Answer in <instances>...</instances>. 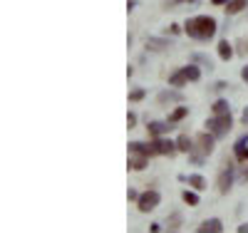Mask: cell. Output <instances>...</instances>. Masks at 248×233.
<instances>
[{
	"label": "cell",
	"instance_id": "1",
	"mask_svg": "<svg viewBox=\"0 0 248 233\" xmlns=\"http://www.w3.org/2000/svg\"><path fill=\"white\" fill-rule=\"evenodd\" d=\"M186 35L194 37V40H211L216 35V20L209 17V15H199V17H191V20H186V25H184Z\"/></svg>",
	"mask_w": 248,
	"mask_h": 233
},
{
	"label": "cell",
	"instance_id": "2",
	"mask_svg": "<svg viewBox=\"0 0 248 233\" xmlns=\"http://www.w3.org/2000/svg\"><path fill=\"white\" fill-rule=\"evenodd\" d=\"M206 126H209V132L214 137H226L231 132L233 122H231V114H214L209 122H206Z\"/></svg>",
	"mask_w": 248,
	"mask_h": 233
},
{
	"label": "cell",
	"instance_id": "3",
	"mask_svg": "<svg viewBox=\"0 0 248 233\" xmlns=\"http://www.w3.org/2000/svg\"><path fill=\"white\" fill-rule=\"evenodd\" d=\"M199 77H201V70L196 65H189V67H181L179 72H174L169 77V84L171 87H181V84H186V82H196Z\"/></svg>",
	"mask_w": 248,
	"mask_h": 233
},
{
	"label": "cell",
	"instance_id": "4",
	"mask_svg": "<svg viewBox=\"0 0 248 233\" xmlns=\"http://www.w3.org/2000/svg\"><path fill=\"white\" fill-rule=\"evenodd\" d=\"M159 201H161L159 191H154V188H149V191L139 194V201H137V206H139V211H141V214H149V211H154V208L159 206Z\"/></svg>",
	"mask_w": 248,
	"mask_h": 233
},
{
	"label": "cell",
	"instance_id": "5",
	"mask_svg": "<svg viewBox=\"0 0 248 233\" xmlns=\"http://www.w3.org/2000/svg\"><path fill=\"white\" fill-rule=\"evenodd\" d=\"M152 146H154V154H164V156H174L179 152L176 141L161 139V137H152Z\"/></svg>",
	"mask_w": 248,
	"mask_h": 233
},
{
	"label": "cell",
	"instance_id": "6",
	"mask_svg": "<svg viewBox=\"0 0 248 233\" xmlns=\"http://www.w3.org/2000/svg\"><path fill=\"white\" fill-rule=\"evenodd\" d=\"M233 184V166H226L218 174V194H229Z\"/></svg>",
	"mask_w": 248,
	"mask_h": 233
},
{
	"label": "cell",
	"instance_id": "7",
	"mask_svg": "<svg viewBox=\"0 0 248 233\" xmlns=\"http://www.w3.org/2000/svg\"><path fill=\"white\" fill-rule=\"evenodd\" d=\"M169 129H171V124H169V122H149V124H147L149 137H164Z\"/></svg>",
	"mask_w": 248,
	"mask_h": 233
},
{
	"label": "cell",
	"instance_id": "8",
	"mask_svg": "<svg viewBox=\"0 0 248 233\" xmlns=\"http://www.w3.org/2000/svg\"><path fill=\"white\" fill-rule=\"evenodd\" d=\"M196 141H199V149H201L203 156H209V154L214 152V134H206V132H203V134H199Z\"/></svg>",
	"mask_w": 248,
	"mask_h": 233
},
{
	"label": "cell",
	"instance_id": "9",
	"mask_svg": "<svg viewBox=\"0 0 248 233\" xmlns=\"http://www.w3.org/2000/svg\"><path fill=\"white\" fill-rule=\"evenodd\" d=\"M221 231H223V223L218 218H206L199 226V233H221Z\"/></svg>",
	"mask_w": 248,
	"mask_h": 233
},
{
	"label": "cell",
	"instance_id": "10",
	"mask_svg": "<svg viewBox=\"0 0 248 233\" xmlns=\"http://www.w3.org/2000/svg\"><path fill=\"white\" fill-rule=\"evenodd\" d=\"M236 159L238 161H248V134L236 141Z\"/></svg>",
	"mask_w": 248,
	"mask_h": 233
},
{
	"label": "cell",
	"instance_id": "11",
	"mask_svg": "<svg viewBox=\"0 0 248 233\" xmlns=\"http://www.w3.org/2000/svg\"><path fill=\"white\" fill-rule=\"evenodd\" d=\"M246 5H248V0H229L223 10H226V15H236V13H241Z\"/></svg>",
	"mask_w": 248,
	"mask_h": 233
},
{
	"label": "cell",
	"instance_id": "12",
	"mask_svg": "<svg viewBox=\"0 0 248 233\" xmlns=\"http://www.w3.org/2000/svg\"><path fill=\"white\" fill-rule=\"evenodd\" d=\"M149 156H144V154H132L129 156V169H134V171H141L144 166H147Z\"/></svg>",
	"mask_w": 248,
	"mask_h": 233
},
{
	"label": "cell",
	"instance_id": "13",
	"mask_svg": "<svg viewBox=\"0 0 248 233\" xmlns=\"http://www.w3.org/2000/svg\"><path fill=\"white\" fill-rule=\"evenodd\" d=\"M218 55H221V60H231L233 57V47H231L229 40H221L218 42Z\"/></svg>",
	"mask_w": 248,
	"mask_h": 233
},
{
	"label": "cell",
	"instance_id": "14",
	"mask_svg": "<svg viewBox=\"0 0 248 233\" xmlns=\"http://www.w3.org/2000/svg\"><path fill=\"white\" fill-rule=\"evenodd\" d=\"M186 114H189V107H176V109L169 114V124H176V122H181Z\"/></svg>",
	"mask_w": 248,
	"mask_h": 233
},
{
	"label": "cell",
	"instance_id": "15",
	"mask_svg": "<svg viewBox=\"0 0 248 233\" xmlns=\"http://www.w3.org/2000/svg\"><path fill=\"white\" fill-rule=\"evenodd\" d=\"M159 102L161 104H167V102H181V92H171V90L169 92H161L159 94Z\"/></svg>",
	"mask_w": 248,
	"mask_h": 233
},
{
	"label": "cell",
	"instance_id": "16",
	"mask_svg": "<svg viewBox=\"0 0 248 233\" xmlns=\"http://www.w3.org/2000/svg\"><path fill=\"white\" fill-rule=\"evenodd\" d=\"M176 146H179V152H186V154H189V152L194 149V146H191V139L186 137V134H181V137L176 139Z\"/></svg>",
	"mask_w": 248,
	"mask_h": 233
},
{
	"label": "cell",
	"instance_id": "17",
	"mask_svg": "<svg viewBox=\"0 0 248 233\" xmlns=\"http://www.w3.org/2000/svg\"><path fill=\"white\" fill-rule=\"evenodd\" d=\"M214 114H231L229 102H226V99H218V102L214 104Z\"/></svg>",
	"mask_w": 248,
	"mask_h": 233
},
{
	"label": "cell",
	"instance_id": "18",
	"mask_svg": "<svg viewBox=\"0 0 248 233\" xmlns=\"http://www.w3.org/2000/svg\"><path fill=\"white\" fill-rule=\"evenodd\" d=\"M189 186H194L196 191H203V188H206V181H203V176L194 174V176H189Z\"/></svg>",
	"mask_w": 248,
	"mask_h": 233
},
{
	"label": "cell",
	"instance_id": "19",
	"mask_svg": "<svg viewBox=\"0 0 248 233\" xmlns=\"http://www.w3.org/2000/svg\"><path fill=\"white\" fill-rule=\"evenodd\" d=\"M181 199H184V203H189V206H199V196L194 191H184Z\"/></svg>",
	"mask_w": 248,
	"mask_h": 233
},
{
	"label": "cell",
	"instance_id": "20",
	"mask_svg": "<svg viewBox=\"0 0 248 233\" xmlns=\"http://www.w3.org/2000/svg\"><path fill=\"white\" fill-rule=\"evenodd\" d=\"M147 47H149V50H164V47H169V42H167V40H149Z\"/></svg>",
	"mask_w": 248,
	"mask_h": 233
},
{
	"label": "cell",
	"instance_id": "21",
	"mask_svg": "<svg viewBox=\"0 0 248 233\" xmlns=\"http://www.w3.org/2000/svg\"><path fill=\"white\" fill-rule=\"evenodd\" d=\"M144 90H134V92H129V102H139V99H144Z\"/></svg>",
	"mask_w": 248,
	"mask_h": 233
},
{
	"label": "cell",
	"instance_id": "22",
	"mask_svg": "<svg viewBox=\"0 0 248 233\" xmlns=\"http://www.w3.org/2000/svg\"><path fill=\"white\" fill-rule=\"evenodd\" d=\"M127 124H129V129H132V126L137 124V114H132V112H129V114H127Z\"/></svg>",
	"mask_w": 248,
	"mask_h": 233
},
{
	"label": "cell",
	"instance_id": "23",
	"mask_svg": "<svg viewBox=\"0 0 248 233\" xmlns=\"http://www.w3.org/2000/svg\"><path fill=\"white\" fill-rule=\"evenodd\" d=\"M238 52H241V55H246V52H248V47H246V40H238Z\"/></svg>",
	"mask_w": 248,
	"mask_h": 233
},
{
	"label": "cell",
	"instance_id": "24",
	"mask_svg": "<svg viewBox=\"0 0 248 233\" xmlns=\"http://www.w3.org/2000/svg\"><path fill=\"white\" fill-rule=\"evenodd\" d=\"M127 199H129V201H139V194L134 191V188H129V194H127Z\"/></svg>",
	"mask_w": 248,
	"mask_h": 233
},
{
	"label": "cell",
	"instance_id": "25",
	"mask_svg": "<svg viewBox=\"0 0 248 233\" xmlns=\"http://www.w3.org/2000/svg\"><path fill=\"white\" fill-rule=\"evenodd\" d=\"M194 60H196V62H203V65H209V67H211V62H209V60H206V57H203V55H196V57H194Z\"/></svg>",
	"mask_w": 248,
	"mask_h": 233
},
{
	"label": "cell",
	"instance_id": "26",
	"mask_svg": "<svg viewBox=\"0 0 248 233\" xmlns=\"http://www.w3.org/2000/svg\"><path fill=\"white\" fill-rule=\"evenodd\" d=\"M179 223H181V218H179V216H174V218H171V226H169V228H179Z\"/></svg>",
	"mask_w": 248,
	"mask_h": 233
},
{
	"label": "cell",
	"instance_id": "27",
	"mask_svg": "<svg viewBox=\"0 0 248 233\" xmlns=\"http://www.w3.org/2000/svg\"><path fill=\"white\" fill-rule=\"evenodd\" d=\"M241 77H243V82H246V84H248V65H246V67H243V70H241Z\"/></svg>",
	"mask_w": 248,
	"mask_h": 233
},
{
	"label": "cell",
	"instance_id": "28",
	"mask_svg": "<svg viewBox=\"0 0 248 233\" xmlns=\"http://www.w3.org/2000/svg\"><path fill=\"white\" fill-rule=\"evenodd\" d=\"M238 233H248V223H243V226H238Z\"/></svg>",
	"mask_w": 248,
	"mask_h": 233
},
{
	"label": "cell",
	"instance_id": "29",
	"mask_svg": "<svg viewBox=\"0 0 248 233\" xmlns=\"http://www.w3.org/2000/svg\"><path fill=\"white\" fill-rule=\"evenodd\" d=\"M241 119H243V124H248V107L243 109V117H241Z\"/></svg>",
	"mask_w": 248,
	"mask_h": 233
},
{
	"label": "cell",
	"instance_id": "30",
	"mask_svg": "<svg viewBox=\"0 0 248 233\" xmlns=\"http://www.w3.org/2000/svg\"><path fill=\"white\" fill-rule=\"evenodd\" d=\"M214 3H216V5H226V3H229V0H214Z\"/></svg>",
	"mask_w": 248,
	"mask_h": 233
},
{
	"label": "cell",
	"instance_id": "31",
	"mask_svg": "<svg viewBox=\"0 0 248 233\" xmlns=\"http://www.w3.org/2000/svg\"><path fill=\"white\" fill-rule=\"evenodd\" d=\"M176 3H191V0H176Z\"/></svg>",
	"mask_w": 248,
	"mask_h": 233
}]
</instances>
